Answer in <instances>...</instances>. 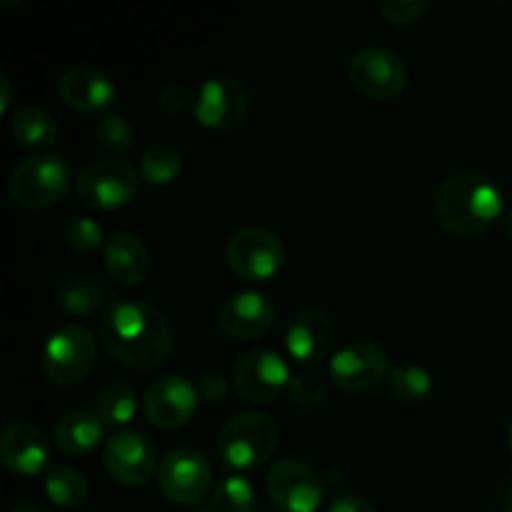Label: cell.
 <instances>
[{
    "mask_svg": "<svg viewBox=\"0 0 512 512\" xmlns=\"http://www.w3.org/2000/svg\"><path fill=\"white\" fill-rule=\"evenodd\" d=\"M353 88L370 100H393L408 88L403 58L388 48H363L348 65Z\"/></svg>",
    "mask_w": 512,
    "mask_h": 512,
    "instance_id": "8fae6325",
    "label": "cell"
},
{
    "mask_svg": "<svg viewBox=\"0 0 512 512\" xmlns=\"http://www.w3.org/2000/svg\"><path fill=\"white\" fill-rule=\"evenodd\" d=\"M198 403V385H193L183 375H163L145 390L143 413L155 428L178 430L193 420Z\"/></svg>",
    "mask_w": 512,
    "mask_h": 512,
    "instance_id": "5bb4252c",
    "label": "cell"
},
{
    "mask_svg": "<svg viewBox=\"0 0 512 512\" xmlns=\"http://www.w3.org/2000/svg\"><path fill=\"white\" fill-rule=\"evenodd\" d=\"M503 512H512V483L508 485V493H505V503H503Z\"/></svg>",
    "mask_w": 512,
    "mask_h": 512,
    "instance_id": "74e56055",
    "label": "cell"
},
{
    "mask_svg": "<svg viewBox=\"0 0 512 512\" xmlns=\"http://www.w3.org/2000/svg\"><path fill=\"white\" fill-rule=\"evenodd\" d=\"M158 105H160V110H165L168 115H178V113H183V110L193 108V100L188 98L185 88L170 83V85H163V88H160Z\"/></svg>",
    "mask_w": 512,
    "mask_h": 512,
    "instance_id": "836d02e7",
    "label": "cell"
},
{
    "mask_svg": "<svg viewBox=\"0 0 512 512\" xmlns=\"http://www.w3.org/2000/svg\"><path fill=\"white\" fill-rule=\"evenodd\" d=\"M13 512H48L45 508H40V505H33V503H25V505H18Z\"/></svg>",
    "mask_w": 512,
    "mask_h": 512,
    "instance_id": "8d00e7d4",
    "label": "cell"
},
{
    "mask_svg": "<svg viewBox=\"0 0 512 512\" xmlns=\"http://www.w3.org/2000/svg\"><path fill=\"white\" fill-rule=\"evenodd\" d=\"M250 108H253L250 90L235 78L205 80L193 98V115L198 125L215 133L240 128L248 120Z\"/></svg>",
    "mask_w": 512,
    "mask_h": 512,
    "instance_id": "ba28073f",
    "label": "cell"
},
{
    "mask_svg": "<svg viewBox=\"0 0 512 512\" xmlns=\"http://www.w3.org/2000/svg\"><path fill=\"white\" fill-rule=\"evenodd\" d=\"M105 468L110 478L125 488H140L148 483L158 468V453L153 440L138 430H123L105 443Z\"/></svg>",
    "mask_w": 512,
    "mask_h": 512,
    "instance_id": "9a60e30c",
    "label": "cell"
},
{
    "mask_svg": "<svg viewBox=\"0 0 512 512\" xmlns=\"http://www.w3.org/2000/svg\"><path fill=\"white\" fill-rule=\"evenodd\" d=\"M425 10H428V3H425V0H383V3H380V13H383V18L393 25L418 23L425 15Z\"/></svg>",
    "mask_w": 512,
    "mask_h": 512,
    "instance_id": "1f68e13d",
    "label": "cell"
},
{
    "mask_svg": "<svg viewBox=\"0 0 512 512\" xmlns=\"http://www.w3.org/2000/svg\"><path fill=\"white\" fill-rule=\"evenodd\" d=\"M98 338L85 325L70 323L55 330L40 353V370L53 385H75L93 370Z\"/></svg>",
    "mask_w": 512,
    "mask_h": 512,
    "instance_id": "5b68a950",
    "label": "cell"
},
{
    "mask_svg": "<svg viewBox=\"0 0 512 512\" xmlns=\"http://www.w3.org/2000/svg\"><path fill=\"white\" fill-rule=\"evenodd\" d=\"M505 228H508V235H510V240H512V210H510V215H508V223H505Z\"/></svg>",
    "mask_w": 512,
    "mask_h": 512,
    "instance_id": "f35d334b",
    "label": "cell"
},
{
    "mask_svg": "<svg viewBox=\"0 0 512 512\" xmlns=\"http://www.w3.org/2000/svg\"><path fill=\"white\" fill-rule=\"evenodd\" d=\"M100 343L125 368L153 370L170 358L175 340L158 308L143 300H118L100 318Z\"/></svg>",
    "mask_w": 512,
    "mask_h": 512,
    "instance_id": "6da1fadb",
    "label": "cell"
},
{
    "mask_svg": "<svg viewBox=\"0 0 512 512\" xmlns=\"http://www.w3.org/2000/svg\"><path fill=\"white\" fill-rule=\"evenodd\" d=\"M58 95L75 113L95 115L115 103L118 85L105 70L93 68V65H73L60 75Z\"/></svg>",
    "mask_w": 512,
    "mask_h": 512,
    "instance_id": "2e32d148",
    "label": "cell"
},
{
    "mask_svg": "<svg viewBox=\"0 0 512 512\" xmlns=\"http://www.w3.org/2000/svg\"><path fill=\"white\" fill-rule=\"evenodd\" d=\"M0 460L20 478H35L50 463V443L43 430L25 420H15L0 435Z\"/></svg>",
    "mask_w": 512,
    "mask_h": 512,
    "instance_id": "e0dca14e",
    "label": "cell"
},
{
    "mask_svg": "<svg viewBox=\"0 0 512 512\" xmlns=\"http://www.w3.org/2000/svg\"><path fill=\"white\" fill-rule=\"evenodd\" d=\"M503 190L490 175L478 170L455 173L435 193L433 215L445 233L475 238L493 228L503 215Z\"/></svg>",
    "mask_w": 512,
    "mask_h": 512,
    "instance_id": "7a4b0ae2",
    "label": "cell"
},
{
    "mask_svg": "<svg viewBox=\"0 0 512 512\" xmlns=\"http://www.w3.org/2000/svg\"><path fill=\"white\" fill-rule=\"evenodd\" d=\"M280 440V428L270 415L245 410L225 420L218 433V455L230 470L248 473L270 460Z\"/></svg>",
    "mask_w": 512,
    "mask_h": 512,
    "instance_id": "3957f363",
    "label": "cell"
},
{
    "mask_svg": "<svg viewBox=\"0 0 512 512\" xmlns=\"http://www.w3.org/2000/svg\"><path fill=\"white\" fill-rule=\"evenodd\" d=\"M265 493L278 512H318L323 505V483L303 460L285 458L270 468Z\"/></svg>",
    "mask_w": 512,
    "mask_h": 512,
    "instance_id": "30bf717a",
    "label": "cell"
},
{
    "mask_svg": "<svg viewBox=\"0 0 512 512\" xmlns=\"http://www.w3.org/2000/svg\"><path fill=\"white\" fill-rule=\"evenodd\" d=\"M328 512H378V510L373 508L370 500L360 498V495H353V493H345V495H338V498L328 505Z\"/></svg>",
    "mask_w": 512,
    "mask_h": 512,
    "instance_id": "e575fe53",
    "label": "cell"
},
{
    "mask_svg": "<svg viewBox=\"0 0 512 512\" xmlns=\"http://www.w3.org/2000/svg\"><path fill=\"white\" fill-rule=\"evenodd\" d=\"M275 323V305L268 295L243 290L235 293L220 305L218 325L228 338L233 340H255L268 333Z\"/></svg>",
    "mask_w": 512,
    "mask_h": 512,
    "instance_id": "d6986e66",
    "label": "cell"
},
{
    "mask_svg": "<svg viewBox=\"0 0 512 512\" xmlns=\"http://www.w3.org/2000/svg\"><path fill=\"white\" fill-rule=\"evenodd\" d=\"M95 140L110 155H120L133 145V125H130L125 115L108 113L95 125Z\"/></svg>",
    "mask_w": 512,
    "mask_h": 512,
    "instance_id": "f1b7e54d",
    "label": "cell"
},
{
    "mask_svg": "<svg viewBox=\"0 0 512 512\" xmlns=\"http://www.w3.org/2000/svg\"><path fill=\"white\" fill-rule=\"evenodd\" d=\"M198 512H210V510H208V508H203V510H198Z\"/></svg>",
    "mask_w": 512,
    "mask_h": 512,
    "instance_id": "60d3db41",
    "label": "cell"
},
{
    "mask_svg": "<svg viewBox=\"0 0 512 512\" xmlns=\"http://www.w3.org/2000/svg\"><path fill=\"white\" fill-rule=\"evenodd\" d=\"M198 393L205 403H210V405L223 403V400L230 395V380L225 378L223 373H215V370H210V373H205L203 378H200Z\"/></svg>",
    "mask_w": 512,
    "mask_h": 512,
    "instance_id": "d6a6232c",
    "label": "cell"
},
{
    "mask_svg": "<svg viewBox=\"0 0 512 512\" xmlns=\"http://www.w3.org/2000/svg\"><path fill=\"white\" fill-rule=\"evenodd\" d=\"M225 263L235 278L245 283H268L283 270L285 245L265 228H243L230 235Z\"/></svg>",
    "mask_w": 512,
    "mask_h": 512,
    "instance_id": "52a82bcc",
    "label": "cell"
},
{
    "mask_svg": "<svg viewBox=\"0 0 512 512\" xmlns=\"http://www.w3.org/2000/svg\"><path fill=\"white\" fill-rule=\"evenodd\" d=\"M115 303L118 300H115L113 290L95 278L65 280L58 288L60 310H65L68 315H75V318H90V315L98 313L103 318Z\"/></svg>",
    "mask_w": 512,
    "mask_h": 512,
    "instance_id": "7402d4cb",
    "label": "cell"
},
{
    "mask_svg": "<svg viewBox=\"0 0 512 512\" xmlns=\"http://www.w3.org/2000/svg\"><path fill=\"white\" fill-rule=\"evenodd\" d=\"M45 498L53 505L65 510L83 508L88 500V480L80 470L70 468V465H55L48 470L43 480Z\"/></svg>",
    "mask_w": 512,
    "mask_h": 512,
    "instance_id": "cb8c5ba5",
    "label": "cell"
},
{
    "mask_svg": "<svg viewBox=\"0 0 512 512\" xmlns=\"http://www.w3.org/2000/svg\"><path fill=\"white\" fill-rule=\"evenodd\" d=\"M53 440L63 453L88 455L105 440V423L98 413L90 410H70L60 415L53 428Z\"/></svg>",
    "mask_w": 512,
    "mask_h": 512,
    "instance_id": "44dd1931",
    "label": "cell"
},
{
    "mask_svg": "<svg viewBox=\"0 0 512 512\" xmlns=\"http://www.w3.org/2000/svg\"><path fill=\"white\" fill-rule=\"evenodd\" d=\"M290 375L288 363L275 350L255 348L240 355L233 368V388L245 403L265 405L273 403L283 390H288Z\"/></svg>",
    "mask_w": 512,
    "mask_h": 512,
    "instance_id": "9c48e42d",
    "label": "cell"
},
{
    "mask_svg": "<svg viewBox=\"0 0 512 512\" xmlns=\"http://www.w3.org/2000/svg\"><path fill=\"white\" fill-rule=\"evenodd\" d=\"M10 98H13V85H10L8 75H0V113H8Z\"/></svg>",
    "mask_w": 512,
    "mask_h": 512,
    "instance_id": "d590c367",
    "label": "cell"
},
{
    "mask_svg": "<svg viewBox=\"0 0 512 512\" xmlns=\"http://www.w3.org/2000/svg\"><path fill=\"white\" fill-rule=\"evenodd\" d=\"M140 178L125 160H95L75 178V198L93 210H120L135 200Z\"/></svg>",
    "mask_w": 512,
    "mask_h": 512,
    "instance_id": "8992f818",
    "label": "cell"
},
{
    "mask_svg": "<svg viewBox=\"0 0 512 512\" xmlns=\"http://www.w3.org/2000/svg\"><path fill=\"white\" fill-rule=\"evenodd\" d=\"M105 243H108V240H105L103 228H100L93 218H73L65 225V245H68L73 253H95V250L105 248Z\"/></svg>",
    "mask_w": 512,
    "mask_h": 512,
    "instance_id": "f546056e",
    "label": "cell"
},
{
    "mask_svg": "<svg viewBox=\"0 0 512 512\" xmlns=\"http://www.w3.org/2000/svg\"><path fill=\"white\" fill-rule=\"evenodd\" d=\"M508 445H510V453H512V423H510V430H508Z\"/></svg>",
    "mask_w": 512,
    "mask_h": 512,
    "instance_id": "ab89813d",
    "label": "cell"
},
{
    "mask_svg": "<svg viewBox=\"0 0 512 512\" xmlns=\"http://www.w3.org/2000/svg\"><path fill=\"white\" fill-rule=\"evenodd\" d=\"M15 143L30 150H50L60 143V128L50 113L40 108H23L10 123Z\"/></svg>",
    "mask_w": 512,
    "mask_h": 512,
    "instance_id": "603a6c76",
    "label": "cell"
},
{
    "mask_svg": "<svg viewBox=\"0 0 512 512\" xmlns=\"http://www.w3.org/2000/svg\"><path fill=\"white\" fill-rule=\"evenodd\" d=\"M105 270L115 283L133 288L140 285L150 273V255L143 240L133 233H113L103 248Z\"/></svg>",
    "mask_w": 512,
    "mask_h": 512,
    "instance_id": "ffe728a7",
    "label": "cell"
},
{
    "mask_svg": "<svg viewBox=\"0 0 512 512\" xmlns=\"http://www.w3.org/2000/svg\"><path fill=\"white\" fill-rule=\"evenodd\" d=\"M385 383H388L390 395L403 405H420L433 393V378H430V373L413 363L393 365Z\"/></svg>",
    "mask_w": 512,
    "mask_h": 512,
    "instance_id": "484cf974",
    "label": "cell"
},
{
    "mask_svg": "<svg viewBox=\"0 0 512 512\" xmlns=\"http://www.w3.org/2000/svg\"><path fill=\"white\" fill-rule=\"evenodd\" d=\"M210 512H255V490L245 478L230 475L220 480L208 500Z\"/></svg>",
    "mask_w": 512,
    "mask_h": 512,
    "instance_id": "83f0119b",
    "label": "cell"
},
{
    "mask_svg": "<svg viewBox=\"0 0 512 512\" xmlns=\"http://www.w3.org/2000/svg\"><path fill=\"white\" fill-rule=\"evenodd\" d=\"M335 345V325L323 310H300L285 328V350L300 365H318Z\"/></svg>",
    "mask_w": 512,
    "mask_h": 512,
    "instance_id": "ac0fdd59",
    "label": "cell"
},
{
    "mask_svg": "<svg viewBox=\"0 0 512 512\" xmlns=\"http://www.w3.org/2000/svg\"><path fill=\"white\" fill-rule=\"evenodd\" d=\"M388 373V353L373 340H355L330 358V380L343 393H365Z\"/></svg>",
    "mask_w": 512,
    "mask_h": 512,
    "instance_id": "4fadbf2b",
    "label": "cell"
},
{
    "mask_svg": "<svg viewBox=\"0 0 512 512\" xmlns=\"http://www.w3.org/2000/svg\"><path fill=\"white\" fill-rule=\"evenodd\" d=\"M138 393L128 383H108L98 395V415L105 425H130L138 415Z\"/></svg>",
    "mask_w": 512,
    "mask_h": 512,
    "instance_id": "4316f807",
    "label": "cell"
},
{
    "mask_svg": "<svg viewBox=\"0 0 512 512\" xmlns=\"http://www.w3.org/2000/svg\"><path fill=\"white\" fill-rule=\"evenodd\" d=\"M183 173V153L170 143H153L140 158V178L148 185H170Z\"/></svg>",
    "mask_w": 512,
    "mask_h": 512,
    "instance_id": "d4e9b609",
    "label": "cell"
},
{
    "mask_svg": "<svg viewBox=\"0 0 512 512\" xmlns=\"http://www.w3.org/2000/svg\"><path fill=\"white\" fill-rule=\"evenodd\" d=\"M288 393L300 408H318L328 398V388H325L323 378H318L315 373L293 375V380L288 385Z\"/></svg>",
    "mask_w": 512,
    "mask_h": 512,
    "instance_id": "4dcf8cb0",
    "label": "cell"
},
{
    "mask_svg": "<svg viewBox=\"0 0 512 512\" xmlns=\"http://www.w3.org/2000/svg\"><path fill=\"white\" fill-rule=\"evenodd\" d=\"M70 185V165L58 153H38L20 160L10 175V198L25 210H45L58 203Z\"/></svg>",
    "mask_w": 512,
    "mask_h": 512,
    "instance_id": "277c9868",
    "label": "cell"
},
{
    "mask_svg": "<svg viewBox=\"0 0 512 512\" xmlns=\"http://www.w3.org/2000/svg\"><path fill=\"white\" fill-rule=\"evenodd\" d=\"M213 468L210 460L195 448H175L160 463V493L173 505H198L208 495Z\"/></svg>",
    "mask_w": 512,
    "mask_h": 512,
    "instance_id": "7c38bea8",
    "label": "cell"
}]
</instances>
